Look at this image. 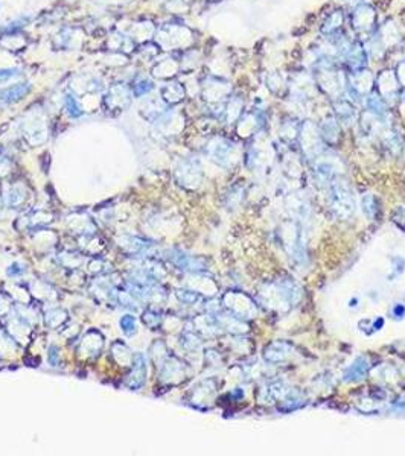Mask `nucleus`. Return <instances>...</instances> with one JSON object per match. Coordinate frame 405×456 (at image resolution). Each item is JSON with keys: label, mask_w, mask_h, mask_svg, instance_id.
Here are the masks:
<instances>
[{"label": "nucleus", "mask_w": 405, "mask_h": 456, "mask_svg": "<svg viewBox=\"0 0 405 456\" xmlns=\"http://www.w3.org/2000/svg\"><path fill=\"white\" fill-rule=\"evenodd\" d=\"M319 84L322 85V88L325 91H328L329 94H334V96H338L343 90H344V85H346V79L343 76V73L337 69L332 67L331 63H320L319 64Z\"/></svg>", "instance_id": "nucleus-1"}, {"label": "nucleus", "mask_w": 405, "mask_h": 456, "mask_svg": "<svg viewBox=\"0 0 405 456\" xmlns=\"http://www.w3.org/2000/svg\"><path fill=\"white\" fill-rule=\"evenodd\" d=\"M131 365H133V368H131V373L125 379V385L130 389L137 391L145 385V380H146V358L142 353H136L133 356Z\"/></svg>", "instance_id": "nucleus-2"}, {"label": "nucleus", "mask_w": 405, "mask_h": 456, "mask_svg": "<svg viewBox=\"0 0 405 456\" xmlns=\"http://www.w3.org/2000/svg\"><path fill=\"white\" fill-rule=\"evenodd\" d=\"M375 22H376V14H375L373 8L369 5H361L353 11L352 25H353V29H355L358 34L370 32L375 26Z\"/></svg>", "instance_id": "nucleus-3"}, {"label": "nucleus", "mask_w": 405, "mask_h": 456, "mask_svg": "<svg viewBox=\"0 0 405 456\" xmlns=\"http://www.w3.org/2000/svg\"><path fill=\"white\" fill-rule=\"evenodd\" d=\"M347 85H349V90L355 96H366V94H369V91L373 85V76L367 70H363V69L355 70L350 75Z\"/></svg>", "instance_id": "nucleus-4"}, {"label": "nucleus", "mask_w": 405, "mask_h": 456, "mask_svg": "<svg viewBox=\"0 0 405 456\" xmlns=\"http://www.w3.org/2000/svg\"><path fill=\"white\" fill-rule=\"evenodd\" d=\"M346 63L349 64V67L355 72V70H361L366 66L367 61V52L366 49L360 44V43H353L349 46V49L346 50L344 54Z\"/></svg>", "instance_id": "nucleus-5"}, {"label": "nucleus", "mask_w": 405, "mask_h": 456, "mask_svg": "<svg viewBox=\"0 0 405 456\" xmlns=\"http://www.w3.org/2000/svg\"><path fill=\"white\" fill-rule=\"evenodd\" d=\"M128 242H124L119 243L125 251H128L130 254H149L151 249H153V243L146 239H142V237H136V236H127L125 237Z\"/></svg>", "instance_id": "nucleus-6"}, {"label": "nucleus", "mask_w": 405, "mask_h": 456, "mask_svg": "<svg viewBox=\"0 0 405 456\" xmlns=\"http://www.w3.org/2000/svg\"><path fill=\"white\" fill-rule=\"evenodd\" d=\"M378 88L384 97H391L397 91V78L391 70H384L378 78Z\"/></svg>", "instance_id": "nucleus-7"}, {"label": "nucleus", "mask_w": 405, "mask_h": 456, "mask_svg": "<svg viewBox=\"0 0 405 456\" xmlns=\"http://www.w3.org/2000/svg\"><path fill=\"white\" fill-rule=\"evenodd\" d=\"M343 23H344V16H343V13H341V11H335V13H332V14L326 19V22L323 23V26H322V34H323V35H332V37H334L337 32L341 31Z\"/></svg>", "instance_id": "nucleus-8"}, {"label": "nucleus", "mask_w": 405, "mask_h": 456, "mask_svg": "<svg viewBox=\"0 0 405 456\" xmlns=\"http://www.w3.org/2000/svg\"><path fill=\"white\" fill-rule=\"evenodd\" d=\"M29 91V85H16V87H13V88H10L8 91H5L4 94H2V99L5 100V102H16V100H19L20 97H23L26 93Z\"/></svg>", "instance_id": "nucleus-9"}, {"label": "nucleus", "mask_w": 405, "mask_h": 456, "mask_svg": "<svg viewBox=\"0 0 405 456\" xmlns=\"http://www.w3.org/2000/svg\"><path fill=\"white\" fill-rule=\"evenodd\" d=\"M119 326H121L124 335L130 336V338L133 335H136V332H137V323H136V318L133 315H124L119 321Z\"/></svg>", "instance_id": "nucleus-10"}, {"label": "nucleus", "mask_w": 405, "mask_h": 456, "mask_svg": "<svg viewBox=\"0 0 405 456\" xmlns=\"http://www.w3.org/2000/svg\"><path fill=\"white\" fill-rule=\"evenodd\" d=\"M142 321H143V324H145L146 327H149V329H156V327H159V324H160V315H159L156 311L148 309V311L143 312Z\"/></svg>", "instance_id": "nucleus-11"}, {"label": "nucleus", "mask_w": 405, "mask_h": 456, "mask_svg": "<svg viewBox=\"0 0 405 456\" xmlns=\"http://www.w3.org/2000/svg\"><path fill=\"white\" fill-rule=\"evenodd\" d=\"M23 201H25V192H23V189H20V187H13V189L10 190V195H8V202H10V206L14 207V209H17L20 204H23Z\"/></svg>", "instance_id": "nucleus-12"}, {"label": "nucleus", "mask_w": 405, "mask_h": 456, "mask_svg": "<svg viewBox=\"0 0 405 456\" xmlns=\"http://www.w3.org/2000/svg\"><path fill=\"white\" fill-rule=\"evenodd\" d=\"M64 311H61V309H54V311H50L49 314H46V326H49V327H58V326H61L66 320H58V315L60 314H63Z\"/></svg>", "instance_id": "nucleus-13"}, {"label": "nucleus", "mask_w": 405, "mask_h": 456, "mask_svg": "<svg viewBox=\"0 0 405 456\" xmlns=\"http://www.w3.org/2000/svg\"><path fill=\"white\" fill-rule=\"evenodd\" d=\"M58 356H60V353H58V347H55V345H50V347H49V354H47V359H49L50 365H54V367H57V365H58Z\"/></svg>", "instance_id": "nucleus-14"}, {"label": "nucleus", "mask_w": 405, "mask_h": 456, "mask_svg": "<svg viewBox=\"0 0 405 456\" xmlns=\"http://www.w3.org/2000/svg\"><path fill=\"white\" fill-rule=\"evenodd\" d=\"M67 110H69L70 116H73V117H76V116L81 114L79 105L76 104V100H75L73 97H70V96H69V99H67Z\"/></svg>", "instance_id": "nucleus-15"}, {"label": "nucleus", "mask_w": 405, "mask_h": 456, "mask_svg": "<svg viewBox=\"0 0 405 456\" xmlns=\"http://www.w3.org/2000/svg\"><path fill=\"white\" fill-rule=\"evenodd\" d=\"M177 295H178L180 301H183V302H193V301L198 298V295H196V293L189 292V290H178V292H177Z\"/></svg>", "instance_id": "nucleus-16"}, {"label": "nucleus", "mask_w": 405, "mask_h": 456, "mask_svg": "<svg viewBox=\"0 0 405 456\" xmlns=\"http://www.w3.org/2000/svg\"><path fill=\"white\" fill-rule=\"evenodd\" d=\"M396 78H397V81L402 84V85H405V61H400L399 64H397V67H396Z\"/></svg>", "instance_id": "nucleus-17"}, {"label": "nucleus", "mask_w": 405, "mask_h": 456, "mask_svg": "<svg viewBox=\"0 0 405 456\" xmlns=\"http://www.w3.org/2000/svg\"><path fill=\"white\" fill-rule=\"evenodd\" d=\"M23 265L22 263H13L10 268H8V271H7V274L10 275V277H14V275H17V274H22L23 271H25V268H22Z\"/></svg>", "instance_id": "nucleus-18"}]
</instances>
